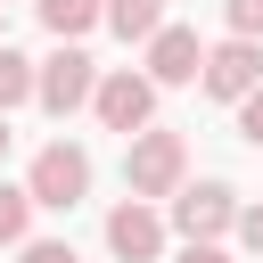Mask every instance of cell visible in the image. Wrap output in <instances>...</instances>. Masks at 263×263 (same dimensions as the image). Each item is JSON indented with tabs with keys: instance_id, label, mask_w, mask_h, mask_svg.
<instances>
[{
	"instance_id": "obj_17",
	"label": "cell",
	"mask_w": 263,
	"mask_h": 263,
	"mask_svg": "<svg viewBox=\"0 0 263 263\" xmlns=\"http://www.w3.org/2000/svg\"><path fill=\"white\" fill-rule=\"evenodd\" d=\"M181 263H230L222 238H181Z\"/></svg>"
},
{
	"instance_id": "obj_3",
	"label": "cell",
	"mask_w": 263,
	"mask_h": 263,
	"mask_svg": "<svg viewBox=\"0 0 263 263\" xmlns=\"http://www.w3.org/2000/svg\"><path fill=\"white\" fill-rule=\"evenodd\" d=\"M90 90H99V66H90V49H74V41H58V49L33 66V99H41L49 115L90 107Z\"/></svg>"
},
{
	"instance_id": "obj_8",
	"label": "cell",
	"mask_w": 263,
	"mask_h": 263,
	"mask_svg": "<svg viewBox=\"0 0 263 263\" xmlns=\"http://www.w3.org/2000/svg\"><path fill=\"white\" fill-rule=\"evenodd\" d=\"M107 247H115L123 263H156V255H164V214H156L148 197H123V205L107 214Z\"/></svg>"
},
{
	"instance_id": "obj_10",
	"label": "cell",
	"mask_w": 263,
	"mask_h": 263,
	"mask_svg": "<svg viewBox=\"0 0 263 263\" xmlns=\"http://www.w3.org/2000/svg\"><path fill=\"white\" fill-rule=\"evenodd\" d=\"M41 8V25L58 33V41H82L90 25H99V0H33Z\"/></svg>"
},
{
	"instance_id": "obj_14",
	"label": "cell",
	"mask_w": 263,
	"mask_h": 263,
	"mask_svg": "<svg viewBox=\"0 0 263 263\" xmlns=\"http://www.w3.org/2000/svg\"><path fill=\"white\" fill-rule=\"evenodd\" d=\"M16 263H82V255H74L66 238H25V255H16Z\"/></svg>"
},
{
	"instance_id": "obj_9",
	"label": "cell",
	"mask_w": 263,
	"mask_h": 263,
	"mask_svg": "<svg viewBox=\"0 0 263 263\" xmlns=\"http://www.w3.org/2000/svg\"><path fill=\"white\" fill-rule=\"evenodd\" d=\"M99 25L123 33V41H148V33L164 25V0H99Z\"/></svg>"
},
{
	"instance_id": "obj_16",
	"label": "cell",
	"mask_w": 263,
	"mask_h": 263,
	"mask_svg": "<svg viewBox=\"0 0 263 263\" xmlns=\"http://www.w3.org/2000/svg\"><path fill=\"white\" fill-rule=\"evenodd\" d=\"M238 132H247V140H255V148H263V82H255V90H247V99H238Z\"/></svg>"
},
{
	"instance_id": "obj_7",
	"label": "cell",
	"mask_w": 263,
	"mask_h": 263,
	"mask_svg": "<svg viewBox=\"0 0 263 263\" xmlns=\"http://www.w3.org/2000/svg\"><path fill=\"white\" fill-rule=\"evenodd\" d=\"M197 66H205V41H197L189 25H156V33H148V66H140V74H148L156 90L197 82Z\"/></svg>"
},
{
	"instance_id": "obj_5",
	"label": "cell",
	"mask_w": 263,
	"mask_h": 263,
	"mask_svg": "<svg viewBox=\"0 0 263 263\" xmlns=\"http://www.w3.org/2000/svg\"><path fill=\"white\" fill-rule=\"evenodd\" d=\"M164 205H173L164 222H173L181 238H222V230L238 222V189H230V181H181Z\"/></svg>"
},
{
	"instance_id": "obj_11",
	"label": "cell",
	"mask_w": 263,
	"mask_h": 263,
	"mask_svg": "<svg viewBox=\"0 0 263 263\" xmlns=\"http://www.w3.org/2000/svg\"><path fill=\"white\" fill-rule=\"evenodd\" d=\"M25 99H33V58L0 41V115H8V107H25Z\"/></svg>"
},
{
	"instance_id": "obj_1",
	"label": "cell",
	"mask_w": 263,
	"mask_h": 263,
	"mask_svg": "<svg viewBox=\"0 0 263 263\" xmlns=\"http://www.w3.org/2000/svg\"><path fill=\"white\" fill-rule=\"evenodd\" d=\"M181 181H189V140H181V132H156V123H148V132L123 140V189H132V197L156 205V197H173Z\"/></svg>"
},
{
	"instance_id": "obj_4",
	"label": "cell",
	"mask_w": 263,
	"mask_h": 263,
	"mask_svg": "<svg viewBox=\"0 0 263 263\" xmlns=\"http://www.w3.org/2000/svg\"><path fill=\"white\" fill-rule=\"evenodd\" d=\"M90 115H99L107 132H123V140H132V132H148V123H156V82H148V74H132V66H107V74H99V90H90Z\"/></svg>"
},
{
	"instance_id": "obj_13",
	"label": "cell",
	"mask_w": 263,
	"mask_h": 263,
	"mask_svg": "<svg viewBox=\"0 0 263 263\" xmlns=\"http://www.w3.org/2000/svg\"><path fill=\"white\" fill-rule=\"evenodd\" d=\"M222 16H230L238 41H263V0H222Z\"/></svg>"
},
{
	"instance_id": "obj_2",
	"label": "cell",
	"mask_w": 263,
	"mask_h": 263,
	"mask_svg": "<svg viewBox=\"0 0 263 263\" xmlns=\"http://www.w3.org/2000/svg\"><path fill=\"white\" fill-rule=\"evenodd\" d=\"M25 197H33L41 214H74V205L90 197V148L49 140V148L33 156V173H25Z\"/></svg>"
},
{
	"instance_id": "obj_19",
	"label": "cell",
	"mask_w": 263,
	"mask_h": 263,
	"mask_svg": "<svg viewBox=\"0 0 263 263\" xmlns=\"http://www.w3.org/2000/svg\"><path fill=\"white\" fill-rule=\"evenodd\" d=\"M0 41H8V16H0Z\"/></svg>"
},
{
	"instance_id": "obj_6",
	"label": "cell",
	"mask_w": 263,
	"mask_h": 263,
	"mask_svg": "<svg viewBox=\"0 0 263 263\" xmlns=\"http://www.w3.org/2000/svg\"><path fill=\"white\" fill-rule=\"evenodd\" d=\"M197 82H205L214 99H230V107H238V99L263 82V41H238V33H230V41H214V49H205V66H197Z\"/></svg>"
},
{
	"instance_id": "obj_15",
	"label": "cell",
	"mask_w": 263,
	"mask_h": 263,
	"mask_svg": "<svg viewBox=\"0 0 263 263\" xmlns=\"http://www.w3.org/2000/svg\"><path fill=\"white\" fill-rule=\"evenodd\" d=\"M230 230H238V247H247V255H263V205H238V222H230Z\"/></svg>"
},
{
	"instance_id": "obj_18",
	"label": "cell",
	"mask_w": 263,
	"mask_h": 263,
	"mask_svg": "<svg viewBox=\"0 0 263 263\" xmlns=\"http://www.w3.org/2000/svg\"><path fill=\"white\" fill-rule=\"evenodd\" d=\"M8 140H16V132H8V115H0V156H8Z\"/></svg>"
},
{
	"instance_id": "obj_12",
	"label": "cell",
	"mask_w": 263,
	"mask_h": 263,
	"mask_svg": "<svg viewBox=\"0 0 263 263\" xmlns=\"http://www.w3.org/2000/svg\"><path fill=\"white\" fill-rule=\"evenodd\" d=\"M25 230H33V197L16 181H0V247H25Z\"/></svg>"
}]
</instances>
